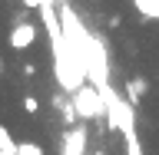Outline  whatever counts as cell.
Here are the masks:
<instances>
[{"instance_id":"10","label":"cell","mask_w":159,"mask_h":155,"mask_svg":"<svg viewBox=\"0 0 159 155\" xmlns=\"http://www.w3.org/2000/svg\"><path fill=\"white\" fill-rule=\"evenodd\" d=\"M0 73H3V59H0Z\"/></svg>"},{"instance_id":"6","label":"cell","mask_w":159,"mask_h":155,"mask_svg":"<svg viewBox=\"0 0 159 155\" xmlns=\"http://www.w3.org/2000/svg\"><path fill=\"white\" fill-rule=\"evenodd\" d=\"M133 3H136V10L143 13V17L159 20V0H133Z\"/></svg>"},{"instance_id":"1","label":"cell","mask_w":159,"mask_h":155,"mask_svg":"<svg viewBox=\"0 0 159 155\" xmlns=\"http://www.w3.org/2000/svg\"><path fill=\"white\" fill-rule=\"evenodd\" d=\"M70 99H73L76 119H83V122H89V119H106V106H103V96H99V93L89 86V83H86V86H80Z\"/></svg>"},{"instance_id":"12","label":"cell","mask_w":159,"mask_h":155,"mask_svg":"<svg viewBox=\"0 0 159 155\" xmlns=\"http://www.w3.org/2000/svg\"><path fill=\"white\" fill-rule=\"evenodd\" d=\"M0 155H3V152H0Z\"/></svg>"},{"instance_id":"8","label":"cell","mask_w":159,"mask_h":155,"mask_svg":"<svg viewBox=\"0 0 159 155\" xmlns=\"http://www.w3.org/2000/svg\"><path fill=\"white\" fill-rule=\"evenodd\" d=\"M17 155H43V145H37V142H17Z\"/></svg>"},{"instance_id":"9","label":"cell","mask_w":159,"mask_h":155,"mask_svg":"<svg viewBox=\"0 0 159 155\" xmlns=\"http://www.w3.org/2000/svg\"><path fill=\"white\" fill-rule=\"evenodd\" d=\"M23 109H27L30 116H37V112H40V102H37V96H23Z\"/></svg>"},{"instance_id":"5","label":"cell","mask_w":159,"mask_h":155,"mask_svg":"<svg viewBox=\"0 0 159 155\" xmlns=\"http://www.w3.org/2000/svg\"><path fill=\"white\" fill-rule=\"evenodd\" d=\"M53 106L60 109V116H63L66 129H73V126H76V109H73V99H70L66 93H60V96H53Z\"/></svg>"},{"instance_id":"11","label":"cell","mask_w":159,"mask_h":155,"mask_svg":"<svg viewBox=\"0 0 159 155\" xmlns=\"http://www.w3.org/2000/svg\"><path fill=\"white\" fill-rule=\"evenodd\" d=\"M93 155H106V152H93Z\"/></svg>"},{"instance_id":"3","label":"cell","mask_w":159,"mask_h":155,"mask_svg":"<svg viewBox=\"0 0 159 155\" xmlns=\"http://www.w3.org/2000/svg\"><path fill=\"white\" fill-rule=\"evenodd\" d=\"M37 43V27L30 23V20H17L13 27H10V46L13 50H27Z\"/></svg>"},{"instance_id":"2","label":"cell","mask_w":159,"mask_h":155,"mask_svg":"<svg viewBox=\"0 0 159 155\" xmlns=\"http://www.w3.org/2000/svg\"><path fill=\"white\" fill-rule=\"evenodd\" d=\"M86 126L83 122H76L73 129H66V136H63V155H86Z\"/></svg>"},{"instance_id":"7","label":"cell","mask_w":159,"mask_h":155,"mask_svg":"<svg viewBox=\"0 0 159 155\" xmlns=\"http://www.w3.org/2000/svg\"><path fill=\"white\" fill-rule=\"evenodd\" d=\"M0 152L3 155H17V142H13V136H10L7 126H0Z\"/></svg>"},{"instance_id":"4","label":"cell","mask_w":159,"mask_h":155,"mask_svg":"<svg viewBox=\"0 0 159 155\" xmlns=\"http://www.w3.org/2000/svg\"><path fill=\"white\" fill-rule=\"evenodd\" d=\"M146 93H149V83H146L143 76H133V79L126 83V102H129L133 109L143 102V96H146Z\"/></svg>"}]
</instances>
